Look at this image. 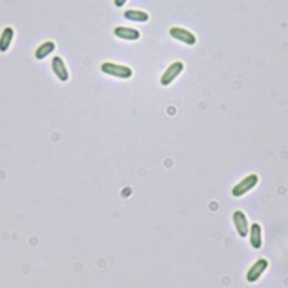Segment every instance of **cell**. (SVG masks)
Listing matches in <instances>:
<instances>
[{
    "label": "cell",
    "mask_w": 288,
    "mask_h": 288,
    "mask_svg": "<svg viewBox=\"0 0 288 288\" xmlns=\"http://www.w3.org/2000/svg\"><path fill=\"white\" fill-rule=\"evenodd\" d=\"M185 66L181 61H175L167 68V70L162 73V76L160 78V84L167 87V86L171 85L175 80L180 76V73L183 71Z\"/></svg>",
    "instance_id": "cell-3"
},
{
    "label": "cell",
    "mask_w": 288,
    "mask_h": 288,
    "mask_svg": "<svg viewBox=\"0 0 288 288\" xmlns=\"http://www.w3.org/2000/svg\"><path fill=\"white\" fill-rule=\"evenodd\" d=\"M232 221L235 227V230H237V232L241 238H245L249 235V231H250L249 222H248V218L243 212L240 210L233 212Z\"/></svg>",
    "instance_id": "cell-6"
},
{
    "label": "cell",
    "mask_w": 288,
    "mask_h": 288,
    "mask_svg": "<svg viewBox=\"0 0 288 288\" xmlns=\"http://www.w3.org/2000/svg\"><path fill=\"white\" fill-rule=\"evenodd\" d=\"M169 35L172 38L177 39V41H179L186 45H189V47H193V45L197 43V37H196L194 33L186 30V28H182L179 26L170 27Z\"/></svg>",
    "instance_id": "cell-4"
},
{
    "label": "cell",
    "mask_w": 288,
    "mask_h": 288,
    "mask_svg": "<svg viewBox=\"0 0 288 288\" xmlns=\"http://www.w3.org/2000/svg\"><path fill=\"white\" fill-rule=\"evenodd\" d=\"M114 35L125 41H137L141 37V33L132 27L117 26L114 28Z\"/></svg>",
    "instance_id": "cell-8"
},
{
    "label": "cell",
    "mask_w": 288,
    "mask_h": 288,
    "mask_svg": "<svg viewBox=\"0 0 288 288\" xmlns=\"http://www.w3.org/2000/svg\"><path fill=\"white\" fill-rule=\"evenodd\" d=\"M15 36V31L13 27L7 26L4 28V31L0 34V52L6 53L9 50L11 42H13Z\"/></svg>",
    "instance_id": "cell-10"
},
{
    "label": "cell",
    "mask_w": 288,
    "mask_h": 288,
    "mask_svg": "<svg viewBox=\"0 0 288 288\" xmlns=\"http://www.w3.org/2000/svg\"><path fill=\"white\" fill-rule=\"evenodd\" d=\"M259 182V176L257 174H251L240 180L237 185L232 188V195L235 198H240L249 192H251Z\"/></svg>",
    "instance_id": "cell-2"
},
{
    "label": "cell",
    "mask_w": 288,
    "mask_h": 288,
    "mask_svg": "<svg viewBox=\"0 0 288 288\" xmlns=\"http://www.w3.org/2000/svg\"><path fill=\"white\" fill-rule=\"evenodd\" d=\"M250 244L253 249L259 250L262 246V228L259 223H252L249 231Z\"/></svg>",
    "instance_id": "cell-9"
},
{
    "label": "cell",
    "mask_w": 288,
    "mask_h": 288,
    "mask_svg": "<svg viewBox=\"0 0 288 288\" xmlns=\"http://www.w3.org/2000/svg\"><path fill=\"white\" fill-rule=\"evenodd\" d=\"M126 2H128V0H114V5L116 6L117 8H122L126 4Z\"/></svg>",
    "instance_id": "cell-13"
},
{
    "label": "cell",
    "mask_w": 288,
    "mask_h": 288,
    "mask_svg": "<svg viewBox=\"0 0 288 288\" xmlns=\"http://www.w3.org/2000/svg\"><path fill=\"white\" fill-rule=\"evenodd\" d=\"M269 266V261L264 258H259L258 260L252 264V266L248 269L246 272V280L249 283H256L260 279L261 276L266 272Z\"/></svg>",
    "instance_id": "cell-5"
},
{
    "label": "cell",
    "mask_w": 288,
    "mask_h": 288,
    "mask_svg": "<svg viewBox=\"0 0 288 288\" xmlns=\"http://www.w3.org/2000/svg\"><path fill=\"white\" fill-rule=\"evenodd\" d=\"M51 68L52 71L55 74V77L60 80L62 83H67L69 78H70V74H69L68 68L66 66V62L63 61L61 56H53L51 61Z\"/></svg>",
    "instance_id": "cell-7"
},
{
    "label": "cell",
    "mask_w": 288,
    "mask_h": 288,
    "mask_svg": "<svg viewBox=\"0 0 288 288\" xmlns=\"http://www.w3.org/2000/svg\"><path fill=\"white\" fill-rule=\"evenodd\" d=\"M100 70L102 73L107 74V76L118 78V79H124V80L130 79L132 76H133V70H132V68L123 65H117V63H113V62L101 63Z\"/></svg>",
    "instance_id": "cell-1"
},
{
    "label": "cell",
    "mask_w": 288,
    "mask_h": 288,
    "mask_svg": "<svg viewBox=\"0 0 288 288\" xmlns=\"http://www.w3.org/2000/svg\"><path fill=\"white\" fill-rule=\"evenodd\" d=\"M124 18L135 23H147L150 19V16L147 11L137 9H128L124 13Z\"/></svg>",
    "instance_id": "cell-11"
},
{
    "label": "cell",
    "mask_w": 288,
    "mask_h": 288,
    "mask_svg": "<svg viewBox=\"0 0 288 288\" xmlns=\"http://www.w3.org/2000/svg\"><path fill=\"white\" fill-rule=\"evenodd\" d=\"M56 45L53 41H47L42 43L35 51V57L37 60H44L45 57H48L50 54L54 52Z\"/></svg>",
    "instance_id": "cell-12"
}]
</instances>
